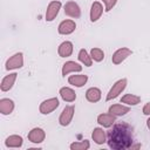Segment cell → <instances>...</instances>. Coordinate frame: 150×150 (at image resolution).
Masks as SVG:
<instances>
[{
  "mask_svg": "<svg viewBox=\"0 0 150 150\" xmlns=\"http://www.w3.org/2000/svg\"><path fill=\"white\" fill-rule=\"evenodd\" d=\"M107 142L109 148L116 150L130 149L134 143V129L125 122L114 123L112 128L107 132Z\"/></svg>",
  "mask_w": 150,
  "mask_h": 150,
  "instance_id": "6da1fadb",
  "label": "cell"
},
{
  "mask_svg": "<svg viewBox=\"0 0 150 150\" xmlns=\"http://www.w3.org/2000/svg\"><path fill=\"white\" fill-rule=\"evenodd\" d=\"M125 87H127V79H121V80H118L117 82H115V84H114V86L111 87V89L109 90V93H108L105 100H107V101H111L112 98H116V97L125 89Z\"/></svg>",
  "mask_w": 150,
  "mask_h": 150,
  "instance_id": "7a4b0ae2",
  "label": "cell"
},
{
  "mask_svg": "<svg viewBox=\"0 0 150 150\" xmlns=\"http://www.w3.org/2000/svg\"><path fill=\"white\" fill-rule=\"evenodd\" d=\"M59 104H60V102H59L57 97H52V98H48V100L43 101V102L40 104L39 110H40L41 114L48 115V114H50L52 111H54V110L59 107Z\"/></svg>",
  "mask_w": 150,
  "mask_h": 150,
  "instance_id": "3957f363",
  "label": "cell"
},
{
  "mask_svg": "<svg viewBox=\"0 0 150 150\" xmlns=\"http://www.w3.org/2000/svg\"><path fill=\"white\" fill-rule=\"evenodd\" d=\"M74 111H75V108L73 105H66L59 117V122L62 127H67L71 120H73V116H74Z\"/></svg>",
  "mask_w": 150,
  "mask_h": 150,
  "instance_id": "277c9868",
  "label": "cell"
},
{
  "mask_svg": "<svg viewBox=\"0 0 150 150\" xmlns=\"http://www.w3.org/2000/svg\"><path fill=\"white\" fill-rule=\"evenodd\" d=\"M22 66H23V54L22 53H16L6 61V69L7 70L18 69V68H21Z\"/></svg>",
  "mask_w": 150,
  "mask_h": 150,
  "instance_id": "5b68a950",
  "label": "cell"
},
{
  "mask_svg": "<svg viewBox=\"0 0 150 150\" xmlns=\"http://www.w3.org/2000/svg\"><path fill=\"white\" fill-rule=\"evenodd\" d=\"M131 54H132L131 49H129V48H127V47H122V48L117 49V50L112 54L111 61H112L114 64H120V63H122L128 56H130Z\"/></svg>",
  "mask_w": 150,
  "mask_h": 150,
  "instance_id": "8992f818",
  "label": "cell"
},
{
  "mask_svg": "<svg viewBox=\"0 0 150 150\" xmlns=\"http://www.w3.org/2000/svg\"><path fill=\"white\" fill-rule=\"evenodd\" d=\"M60 8H61L60 1H50L46 11V21H53L59 14Z\"/></svg>",
  "mask_w": 150,
  "mask_h": 150,
  "instance_id": "52a82bcc",
  "label": "cell"
},
{
  "mask_svg": "<svg viewBox=\"0 0 150 150\" xmlns=\"http://www.w3.org/2000/svg\"><path fill=\"white\" fill-rule=\"evenodd\" d=\"M64 14L70 16V18H80L81 15V9L79 7V5L74 1H68L64 5Z\"/></svg>",
  "mask_w": 150,
  "mask_h": 150,
  "instance_id": "ba28073f",
  "label": "cell"
},
{
  "mask_svg": "<svg viewBox=\"0 0 150 150\" xmlns=\"http://www.w3.org/2000/svg\"><path fill=\"white\" fill-rule=\"evenodd\" d=\"M45 137H46L45 130L41 128H34L28 132V139L32 143H41L45 141Z\"/></svg>",
  "mask_w": 150,
  "mask_h": 150,
  "instance_id": "9c48e42d",
  "label": "cell"
},
{
  "mask_svg": "<svg viewBox=\"0 0 150 150\" xmlns=\"http://www.w3.org/2000/svg\"><path fill=\"white\" fill-rule=\"evenodd\" d=\"M76 28V23L73 21V20H63L60 25H59V33L62 34V35H68V34H71Z\"/></svg>",
  "mask_w": 150,
  "mask_h": 150,
  "instance_id": "30bf717a",
  "label": "cell"
},
{
  "mask_svg": "<svg viewBox=\"0 0 150 150\" xmlns=\"http://www.w3.org/2000/svg\"><path fill=\"white\" fill-rule=\"evenodd\" d=\"M115 122H116V116L111 115L110 112L109 114H101V115L97 116V123L101 124L104 128L111 127Z\"/></svg>",
  "mask_w": 150,
  "mask_h": 150,
  "instance_id": "8fae6325",
  "label": "cell"
},
{
  "mask_svg": "<svg viewBox=\"0 0 150 150\" xmlns=\"http://www.w3.org/2000/svg\"><path fill=\"white\" fill-rule=\"evenodd\" d=\"M16 76H18L16 73H12V74L5 76V77L2 79V81H1L0 89H1L2 91H8L9 89H12V87H13L15 80H16Z\"/></svg>",
  "mask_w": 150,
  "mask_h": 150,
  "instance_id": "7c38bea8",
  "label": "cell"
},
{
  "mask_svg": "<svg viewBox=\"0 0 150 150\" xmlns=\"http://www.w3.org/2000/svg\"><path fill=\"white\" fill-rule=\"evenodd\" d=\"M102 13H103V7H102V5H101L98 1L93 2L91 8H90V21H91V22H96V21L101 18Z\"/></svg>",
  "mask_w": 150,
  "mask_h": 150,
  "instance_id": "4fadbf2b",
  "label": "cell"
},
{
  "mask_svg": "<svg viewBox=\"0 0 150 150\" xmlns=\"http://www.w3.org/2000/svg\"><path fill=\"white\" fill-rule=\"evenodd\" d=\"M14 109V102L11 98L0 100V112L2 115H9Z\"/></svg>",
  "mask_w": 150,
  "mask_h": 150,
  "instance_id": "5bb4252c",
  "label": "cell"
},
{
  "mask_svg": "<svg viewBox=\"0 0 150 150\" xmlns=\"http://www.w3.org/2000/svg\"><path fill=\"white\" fill-rule=\"evenodd\" d=\"M57 53L61 57H68L73 53V43L70 41H64L59 46Z\"/></svg>",
  "mask_w": 150,
  "mask_h": 150,
  "instance_id": "9a60e30c",
  "label": "cell"
},
{
  "mask_svg": "<svg viewBox=\"0 0 150 150\" xmlns=\"http://www.w3.org/2000/svg\"><path fill=\"white\" fill-rule=\"evenodd\" d=\"M81 70H82V66H80L75 61H67L62 67V75L66 76L71 71H81Z\"/></svg>",
  "mask_w": 150,
  "mask_h": 150,
  "instance_id": "2e32d148",
  "label": "cell"
},
{
  "mask_svg": "<svg viewBox=\"0 0 150 150\" xmlns=\"http://www.w3.org/2000/svg\"><path fill=\"white\" fill-rule=\"evenodd\" d=\"M22 143H23L22 137L19 135H11L5 141V145L7 148H20L22 145Z\"/></svg>",
  "mask_w": 150,
  "mask_h": 150,
  "instance_id": "e0dca14e",
  "label": "cell"
},
{
  "mask_svg": "<svg viewBox=\"0 0 150 150\" xmlns=\"http://www.w3.org/2000/svg\"><path fill=\"white\" fill-rule=\"evenodd\" d=\"M88 81V76L87 75H83V74H80V75H70L68 77V82L75 87H82L84 86V83Z\"/></svg>",
  "mask_w": 150,
  "mask_h": 150,
  "instance_id": "ac0fdd59",
  "label": "cell"
},
{
  "mask_svg": "<svg viewBox=\"0 0 150 150\" xmlns=\"http://www.w3.org/2000/svg\"><path fill=\"white\" fill-rule=\"evenodd\" d=\"M86 98H87V101L93 102V103L98 102L100 98H101V90L98 88H95V87L89 88L86 91Z\"/></svg>",
  "mask_w": 150,
  "mask_h": 150,
  "instance_id": "d6986e66",
  "label": "cell"
},
{
  "mask_svg": "<svg viewBox=\"0 0 150 150\" xmlns=\"http://www.w3.org/2000/svg\"><path fill=\"white\" fill-rule=\"evenodd\" d=\"M60 96H61V98H62L63 101H66V102H73V101H75V98H76L75 91H74L73 89L68 88V87H63V88L60 89Z\"/></svg>",
  "mask_w": 150,
  "mask_h": 150,
  "instance_id": "ffe728a7",
  "label": "cell"
},
{
  "mask_svg": "<svg viewBox=\"0 0 150 150\" xmlns=\"http://www.w3.org/2000/svg\"><path fill=\"white\" fill-rule=\"evenodd\" d=\"M129 107L122 105V104H112L109 107V112L114 116H123L127 112H129Z\"/></svg>",
  "mask_w": 150,
  "mask_h": 150,
  "instance_id": "44dd1931",
  "label": "cell"
},
{
  "mask_svg": "<svg viewBox=\"0 0 150 150\" xmlns=\"http://www.w3.org/2000/svg\"><path fill=\"white\" fill-rule=\"evenodd\" d=\"M91 137L96 144H103L105 142V134H104L103 129H101V128H95L93 130Z\"/></svg>",
  "mask_w": 150,
  "mask_h": 150,
  "instance_id": "7402d4cb",
  "label": "cell"
},
{
  "mask_svg": "<svg viewBox=\"0 0 150 150\" xmlns=\"http://www.w3.org/2000/svg\"><path fill=\"white\" fill-rule=\"evenodd\" d=\"M121 102L125 103L128 105H136V104H138L141 102V97L137 96V95H134V94H125L121 98Z\"/></svg>",
  "mask_w": 150,
  "mask_h": 150,
  "instance_id": "603a6c76",
  "label": "cell"
},
{
  "mask_svg": "<svg viewBox=\"0 0 150 150\" xmlns=\"http://www.w3.org/2000/svg\"><path fill=\"white\" fill-rule=\"evenodd\" d=\"M79 60L84 64V66H87V67H90L91 64H93V59H91V56L87 53V50L86 49H80V52H79Z\"/></svg>",
  "mask_w": 150,
  "mask_h": 150,
  "instance_id": "cb8c5ba5",
  "label": "cell"
},
{
  "mask_svg": "<svg viewBox=\"0 0 150 150\" xmlns=\"http://www.w3.org/2000/svg\"><path fill=\"white\" fill-rule=\"evenodd\" d=\"M90 56L94 61L96 62H101L104 59V53L101 48H91L90 50Z\"/></svg>",
  "mask_w": 150,
  "mask_h": 150,
  "instance_id": "d4e9b609",
  "label": "cell"
},
{
  "mask_svg": "<svg viewBox=\"0 0 150 150\" xmlns=\"http://www.w3.org/2000/svg\"><path fill=\"white\" fill-rule=\"evenodd\" d=\"M89 146H90V143L87 139H84L82 142H75V143L70 144L71 150H87V149H89Z\"/></svg>",
  "mask_w": 150,
  "mask_h": 150,
  "instance_id": "484cf974",
  "label": "cell"
},
{
  "mask_svg": "<svg viewBox=\"0 0 150 150\" xmlns=\"http://www.w3.org/2000/svg\"><path fill=\"white\" fill-rule=\"evenodd\" d=\"M105 5V12H109L110 9H112V7L116 5L117 0H102Z\"/></svg>",
  "mask_w": 150,
  "mask_h": 150,
  "instance_id": "4316f807",
  "label": "cell"
},
{
  "mask_svg": "<svg viewBox=\"0 0 150 150\" xmlns=\"http://www.w3.org/2000/svg\"><path fill=\"white\" fill-rule=\"evenodd\" d=\"M143 114H144V115L150 116V102H149V103H146V104L143 107Z\"/></svg>",
  "mask_w": 150,
  "mask_h": 150,
  "instance_id": "83f0119b",
  "label": "cell"
},
{
  "mask_svg": "<svg viewBox=\"0 0 150 150\" xmlns=\"http://www.w3.org/2000/svg\"><path fill=\"white\" fill-rule=\"evenodd\" d=\"M146 125H148V128L150 129V118H148V121H146Z\"/></svg>",
  "mask_w": 150,
  "mask_h": 150,
  "instance_id": "f1b7e54d",
  "label": "cell"
}]
</instances>
